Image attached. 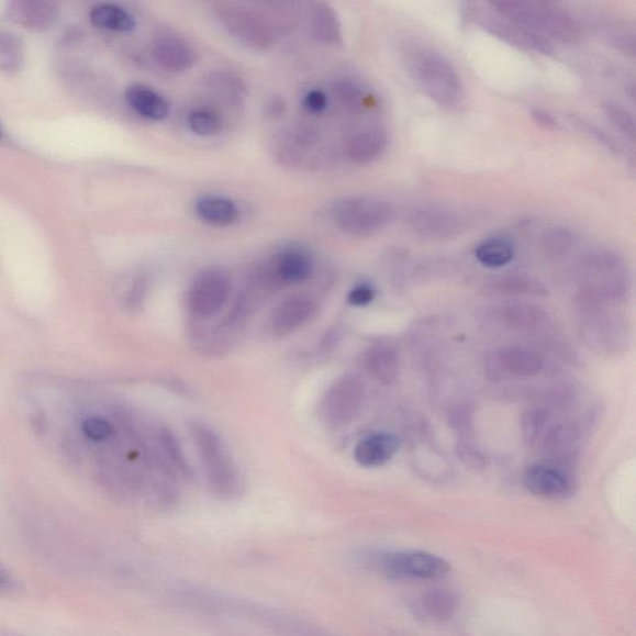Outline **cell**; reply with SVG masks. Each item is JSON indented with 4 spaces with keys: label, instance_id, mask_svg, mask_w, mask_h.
<instances>
[{
    "label": "cell",
    "instance_id": "obj_1",
    "mask_svg": "<svg viewBox=\"0 0 636 636\" xmlns=\"http://www.w3.org/2000/svg\"><path fill=\"white\" fill-rule=\"evenodd\" d=\"M403 63L426 98L445 110L462 107L464 82L457 68L442 53L425 44H408L403 47Z\"/></svg>",
    "mask_w": 636,
    "mask_h": 636
},
{
    "label": "cell",
    "instance_id": "obj_2",
    "mask_svg": "<svg viewBox=\"0 0 636 636\" xmlns=\"http://www.w3.org/2000/svg\"><path fill=\"white\" fill-rule=\"evenodd\" d=\"M577 300L620 306L628 300L632 277L623 256L607 248L587 252L578 264Z\"/></svg>",
    "mask_w": 636,
    "mask_h": 636
},
{
    "label": "cell",
    "instance_id": "obj_3",
    "mask_svg": "<svg viewBox=\"0 0 636 636\" xmlns=\"http://www.w3.org/2000/svg\"><path fill=\"white\" fill-rule=\"evenodd\" d=\"M489 7L496 14L546 40L553 37L559 43H574L582 34L572 14L555 3L506 0L489 3Z\"/></svg>",
    "mask_w": 636,
    "mask_h": 636
},
{
    "label": "cell",
    "instance_id": "obj_4",
    "mask_svg": "<svg viewBox=\"0 0 636 636\" xmlns=\"http://www.w3.org/2000/svg\"><path fill=\"white\" fill-rule=\"evenodd\" d=\"M581 324L579 335L594 353L615 356L625 353L631 344L628 320L618 306L577 302Z\"/></svg>",
    "mask_w": 636,
    "mask_h": 636
},
{
    "label": "cell",
    "instance_id": "obj_5",
    "mask_svg": "<svg viewBox=\"0 0 636 636\" xmlns=\"http://www.w3.org/2000/svg\"><path fill=\"white\" fill-rule=\"evenodd\" d=\"M326 213L337 230L356 237H368L381 232L394 217V209L388 202L360 196L337 199Z\"/></svg>",
    "mask_w": 636,
    "mask_h": 636
},
{
    "label": "cell",
    "instance_id": "obj_6",
    "mask_svg": "<svg viewBox=\"0 0 636 636\" xmlns=\"http://www.w3.org/2000/svg\"><path fill=\"white\" fill-rule=\"evenodd\" d=\"M191 433L209 486L222 496L236 495L242 490L241 475L221 436L203 423H193Z\"/></svg>",
    "mask_w": 636,
    "mask_h": 636
},
{
    "label": "cell",
    "instance_id": "obj_7",
    "mask_svg": "<svg viewBox=\"0 0 636 636\" xmlns=\"http://www.w3.org/2000/svg\"><path fill=\"white\" fill-rule=\"evenodd\" d=\"M366 387L358 376L346 375L332 384L322 398L320 416L326 428L338 432L356 421L362 410Z\"/></svg>",
    "mask_w": 636,
    "mask_h": 636
},
{
    "label": "cell",
    "instance_id": "obj_8",
    "mask_svg": "<svg viewBox=\"0 0 636 636\" xmlns=\"http://www.w3.org/2000/svg\"><path fill=\"white\" fill-rule=\"evenodd\" d=\"M379 571L398 581H433L449 573L450 566L439 556L422 550H401L378 557Z\"/></svg>",
    "mask_w": 636,
    "mask_h": 636
},
{
    "label": "cell",
    "instance_id": "obj_9",
    "mask_svg": "<svg viewBox=\"0 0 636 636\" xmlns=\"http://www.w3.org/2000/svg\"><path fill=\"white\" fill-rule=\"evenodd\" d=\"M232 293L230 274L212 268L198 274L187 293V306L197 319H211L220 313Z\"/></svg>",
    "mask_w": 636,
    "mask_h": 636
},
{
    "label": "cell",
    "instance_id": "obj_10",
    "mask_svg": "<svg viewBox=\"0 0 636 636\" xmlns=\"http://www.w3.org/2000/svg\"><path fill=\"white\" fill-rule=\"evenodd\" d=\"M468 12L471 21L482 27L483 31L502 42L517 47V49L539 55L554 53V45L546 37L529 32L493 11L488 12L477 4H471L468 8Z\"/></svg>",
    "mask_w": 636,
    "mask_h": 636
},
{
    "label": "cell",
    "instance_id": "obj_11",
    "mask_svg": "<svg viewBox=\"0 0 636 636\" xmlns=\"http://www.w3.org/2000/svg\"><path fill=\"white\" fill-rule=\"evenodd\" d=\"M406 223L415 236L432 242L453 239L468 230L467 217L440 205L415 208Z\"/></svg>",
    "mask_w": 636,
    "mask_h": 636
},
{
    "label": "cell",
    "instance_id": "obj_12",
    "mask_svg": "<svg viewBox=\"0 0 636 636\" xmlns=\"http://www.w3.org/2000/svg\"><path fill=\"white\" fill-rule=\"evenodd\" d=\"M487 373L491 381L507 378L535 377L545 368V357L537 350L522 346L501 347L487 356Z\"/></svg>",
    "mask_w": 636,
    "mask_h": 636
},
{
    "label": "cell",
    "instance_id": "obj_13",
    "mask_svg": "<svg viewBox=\"0 0 636 636\" xmlns=\"http://www.w3.org/2000/svg\"><path fill=\"white\" fill-rule=\"evenodd\" d=\"M522 436L531 448L557 451L572 442V431L559 424L553 414L540 408L528 410L522 415Z\"/></svg>",
    "mask_w": 636,
    "mask_h": 636
},
{
    "label": "cell",
    "instance_id": "obj_14",
    "mask_svg": "<svg viewBox=\"0 0 636 636\" xmlns=\"http://www.w3.org/2000/svg\"><path fill=\"white\" fill-rule=\"evenodd\" d=\"M221 22L235 40L253 47L267 49L274 41L270 26L258 13L239 5H223Z\"/></svg>",
    "mask_w": 636,
    "mask_h": 636
},
{
    "label": "cell",
    "instance_id": "obj_15",
    "mask_svg": "<svg viewBox=\"0 0 636 636\" xmlns=\"http://www.w3.org/2000/svg\"><path fill=\"white\" fill-rule=\"evenodd\" d=\"M524 486L533 495L561 501L574 493V482L569 473L553 464H537L526 470Z\"/></svg>",
    "mask_w": 636,
    "mask_h": 636
},
{
    "label": "cell",
    "instance_id": "obj_16",
    "mask_svg": "<svg viewBox=\"0 0 636 636\" xmlns=\"http://www.w3.org/2000/svg\"><path fill=\"white\" fill-rule=\"evenodd\" d=\"M268 269V281L298 284L312 277L313 260L305 249L288 246L272 256Z\"/></svg>",
    "mask_w": 636,
    "mask_h": 636
},
{
    "label": "cell",
    "instance_id": "obj_17",
    "mask_svg": "<svg viewBox=\"0 0 636 636\" xmlns=\"http://www.w3.org/2000/svg\"><path fill=\"white\" fill-rule=\"evenodd\" d=\"M388 147L383 127L368 126L357 130L346 142V157L350 164L368 165L382 157Z\"/></svg>",
    "mask_w": 636,
    "mask_h": 636
},
{
    "label": "cell",
    "instance_id": "obj_18",
    "mask_svg": "<svg viewBox=\"0 0 636 636\" xmlns=\"http://www.w3.org/2000/svg\"><path fill=\"white\" fill-rule=\"evenodd\" d=\"M152 55L160 68L169 72H183L192 68L196 53L191 44L177 35H163L152 44Z\"/></svg>",
    "mask_w": 636,
    "mask_h": 636
},
{
    "label": "cell",
    "instance_id": "obj_19",
    "mask_svg": "<svg viewBox=\"0 0 636 636\" xmlns=\"http://www.w3.org/2000/svg\"><path fill=\"white\" fill-rule=\"evenodd\" d=\"M401 448V440L394 434L376 433L366 436L355 448L354 457L360 467L381 468L391 461Z\"/></svg>",
    "mask_w": 636,
    "mask_h": 636
},
{
    "label": "cell",
    "instance_id": "obj_20",
    "mask_svg": "<svg viewBox=\"0 0 636 636\" xmlns=\"http://www.w3.org/2000/svg\"><path fill=\"white\" fill-rule=\"evenodd\" d=\"M316 311V303L303 295L288 298L279 303L271 316L275 334L289 335L305 325Z\"/></svg>",
    "mask_w": 636,
    "mask_h": 636
},
{
    "label": "cell",
    "instance_id": "obj_21",
    "mask_svg": "<svg viewBox=\"0 0 636 636\" xmlns=\"http://www.w3.org/2000/svg\"><path fill=\"white\" fill-rule=\"evenodd\" d=\"M198 220L214 227H230L241 220V209L231 198L217 194L199 197L194 203Z\"/></svg>",
    "mask_w": 636,
    "mask_h": 636
},
{
    "label": "cell",
    "instance_id": "obj_22",
    "mask_svg": "<svg viewBox=\"0 0 636 636\" xmlns=\"http://www.w3.org/2000/svg\"><path fill=\"white\" fill-rule=\"evenodd\" d=\"M365 368L378 383L387 387L400 381L401 359L397 349L388 345L370 347L365 355Z\"/></svg>",
    "mask_w": 636,
    "mask_h": 636
},
{
    "label": "cell",
    "instance_id": "obj_23",
    "mask_svg": "<svg viewBox=\"0 0 636 636\" xmlns=\"http://www.w3.org/2000/svg\"><path fill=\"white\" fill-rule=\"evenodd\" d=\"M488 295L502 298H544L548 290L543 282L524 274H512L487 283Z\"/></svg>",
    "mask_w": 636,
    "mask_h": 636
},
{
    "label": "cell",
    "instance_id": "obj_24",
    "mask_svg": "<svg viewBox=\"0 0 636 636\" xmlns=\"http://www.w3.org/2000/svg\"><path fill=\"white\" fill-rule=\"evenodd\" d=\"M8 14L15 23L27 30L45 31L54 24L58 16V8L49 2L16 0V2L9 3Z\"/></svg>",
    "mask_w": 636,
    "mask_h": 636
},
{
    "label": "cell",
    "instance_id": "obj_25",
    "mask_svg": "<svg viewBox=\"0 0 636 636\" xmlns=\"http://www.w3.org/2000/svg\"><path fill=\"white\" fill-rule=\"evenodd\" d=\"M129 107L138 116L149 121H165L170 113L169 102L156 90L145 87V85H132L125 93Z\"/></svg>",
    "mask_w": 636,
    "mask_h": 636
},
{
    "label": "cell",
    "instance_id": "obj_26",
    "mask_svg": "<svg viewBox=\"0 0 636 636\" xmlns=\"http://www.w3.org/2000/svg\"><path fill=\"white\" fill-rule=\"evenodd\" d=\"M503 325L512 330L536 331L548 325V312L531 303L507 302L498 310Z\"/></svg>",
    "mask_w": 636,
    "mask_h": 636
},
{
    "label": "cell",
    "instance_id": "obj_27",
    "mask_svg": "<svg viewBox=\"0 0 636 636\" xmlns=\"http://www.w3.org/2000/svg\"><path fill=\"white\" fill-rule=\"evenodd\" d=\"M515 245L506 236H490L475 248V258L490 269L506 267L515 258Z\"/></svg>",
    "mask_w": 636,
    "mask_h": 636
},
{
    "label": "cell",
    "instance_id": "obj_28",
    "mask_svg": "<svg viewBox=\"0 0 636 636\" xmlns=\"http://www.w3.org/2000/svg\"><path fill=\"white\" fill-rule=\"evenodd\" d=\"M90 21L99 30L108 32L130 33L136 27L135 18L125 8L111 3L94 5L90 12Z\"/></svg>",
    "mask_w": 636,
    "mask_h": 636
},
{
    "label": "cell",
    "instance_id": "obj_29",
    "mask_svg": "<svg viewBox=\"0 0 636 636\" xmlns=\"http://www.w3.org/2000/svg\"><path fill=\"white\" fill-rule=\"evenodd\" d=\"M311 31L316 40L324 44H337L341 42L339 19L330 5L316 4L310 15Z\"/></svg>",
    "mask_w": 636,
    "mask_h": 636
},
{
    "label": "cell",
    "instance_id": "obj_30",
    "mask_svg": "<svg viewBox=\"0 0 636 636\" xmlns=\"http://www.w3.org/2000/svg\"><path fill=\"white\" fill-rule=\"evenodd\" d=\"M577 241L576 232L569 230V227H550V230L546 231L543 237H540V252H543L548 259H562L574 248Z\"/></svg>",
    "mask_w": 636,
    "mask_h": 636
},
{
    "label": "cell",
    "instance_id": "obj_31",
    "mask_svg": "<svg viewBox=\"0 0 636 636\" xmlns=\"http://www.w3.org/2000/svg\"><path fill=\"white\" fill-rule=\"evenodd\" d=\"M188 129L199 137H213L223 129V121L216 111L209 108L194 109L187 119Z\"/></svg>",
    "mask_w": 636,
    "mask_h": 636
},
{
    "label": "cell",
    "instance_id": "obj_32",
    "mask_svg": "<svg viewBox=\"0 0 636 636\" xmlns=\"http://www.w3.org/2000/svg\"><path fill=\"white\" fill-rule=\"evenodd\" d=\"M24 59L23 45L18 37L0 31V71L13 74L22 68Z\"/></svg>",
    "mask_w": 636,
    "mask_h": 636
},
{
    "label": "cell",
    "instance_id": "obj_33",
    "mask_svg": "<svg viewBox=\"0 0 636 636\" xmlns=\"http://www.w3.org/2000/svg\"><path fill=\"white\" fill-rule=\"evenodd\" d=\"M605 116L612 125L622 132L625 137L634 141L636 136L635 118L633 113L615 101H605L603 104Z\"/></svg>",
    "mask_w": 636,
    "mask_h": 636
},
{
    "label": "cell",
    "instance_id": "obj_34",
    "mask_svg": "<svg viewBox=\"0 0 636 636\" xmlns=\"http://www.w3.org/2000/svg\"><path fill=\"white\" fill-rule=\"evenodd\" d=\"M455 607H457V600L448 592L426 594L421 603L423 614L433 620L446 618Z\"/></svg>",
    "mask_w": 636,
    "mask_h": 636
},
{
    "label": "cell",
    "instance_id": "obj_35",
    "mask_svg": "<svg viewBox=\"0 0 636 636\" xmlns=\"http://www.w3.org/2000/svg\"><path fill=\"white\" fill-rule=\"evenodd\" d=\"M160 445H163V450L169 461L170 465L183 477H189L191 475V468H189L188 462L186 461L185 455L182 449H180V445L178 444L176 436L168 432L163 431L160 433Z\"/></svg>",
    "mask_w": 636,
    "mask_h": 636
},
{
    "label": "cell",
    "instance_id": "obj_36",
    "mask_svg": "<svg viewBox=\"0 0 636 636\" xmlns=\"http://www.w3.org/2000/svg\"><path fill=\"white\" fill-rule=\"evenodd\" d=\"M339 98L345 101L347 107L354 110H365L369 104H373L375 100L369 97L364 88H360L356 82H345L338 88Z\"/></svg>",
    "mask_w": 636,
    "mask_h": 636
},
{
    "label": "cell",
    "instance_id": "obj_37",
    "mask_svg": "<svg viewBox=\"0 0 636 636\" xmlns=\"http://www.w3.org/2000/svg\"><path fill=\"white\" fill-rule=\"evenodd\" d=\"M571 122L578 129L584 132L585 135L592 137L598 144H601L605 148L614 152V154L620 155L622 149L616 141L606 134L602 129L593 125V123L587 122L577 116L571 118Z\"/></svg>",
    "mask_w": 636,
    "mask_h": 636
},
{
    "label": "cell",
    "instance_id": "obj_38",
    "mask_svg": "<svg viewBox=\"0 0 636 636\" xmlns=\"http://www.w3.org/2000/svg\"><path fill=\"white\" fill-rule=\"evenodd\" d=\"M82 432L91 442L103 443L108 442L112 434V425L99 416H91L82 423Z\"/></svg>",
    "mask_w": 636,
    "mask_h": 636
},
{
    "label": "cell",
    "instance_id": "obj_39",
    "mask_svg": "<svg viewBox=\"0 0 636 636\" xmlns=\"http://www.w3.org/2000/svg\"><path fill=\"white\" fill-rule=\"evenodd\" d=\"M376 298V290L372 284L368 282L357 283L356 287L348 292V303L355 308H366L373 302Z\"/></svg>",
    "mask_w": 636,
    "mask_h": 636
},
{
    "label": "cell",
    "instance_id": "obj_40",
    "mask_svg": "<svg viewBox=\"0 0 636 636\" xmlns=\"http://www.w3.org/2000/svg\"><path fill=\"white\" fill-rule=\"evenodd\" d=\"M302 104L311 115H322L328 108V98L326 92L312 89L303 97Z\"/></svg>",
    "mask_w": 636,
    "mask_h": 636
},
{
    "label": "cell",
    "instance_id": "obj_41",
    "mask_svg": "<svg viewBox=\"0 0 636 636\" xmlns=\"http://www.w3.org/2000/svg\"><path fill=\"white\" fill-rule=\"evenodd\" d=\"M458 455L464 464H467L468 467L475 470H481L486 467V458H483L482 454L478 449H475L469 443H462L458 446Z\"/></svg>",
    "mask_w": 636,
    "mask_h": 636
},
{
    "label": "cell",
    "instance_id": "obj_42",
    "mask_svg": "<svg viewBox=\"0 0 636 636\" xmlns=\"http://www.w3.org/2000/svg\"><path fill=\"white\" fill-rule=\"evenodd\" d=\"M531 119L538 125L548 131H557L561 129L558 120L549 111L540 108L531 109Z\"/></svg>",
    "mask_w": 636,
    "mask_h": 636
},
{
    "label": "cell",
    "instance_id": "obj_43",
    "mask_svg": "<svg viewBox=\"0 0 636 636\" xmlns=\"http://www.w3.org/2000/svg\"><path fill=\"white\" fill-rule=\"evenodd\" d=\"M287 111V102L281 98H272L267 103V112L270 116L277 118Z\"/></svg>",
    "mask_w": 636,
    "mask_h": 636
},
{
    "label": "cell",
    "instance_id": "obj_44",
    "mask_svg": "<svg viewBox=\"0 0 636 636\" xmlns=\"http://www.w3.org/2000/svg\"><path fill=\"white\" fill-rule=\"evenodd\" d=\"M7 585H9V578L3 571H0V588H4Z\"/></svg>",
    "mask_w": 636,
    "mask_h": 636
},
{
    "label": "cell",
    "instance_id": "obj_45",
    "mask_svg": "<svg viewBox=\"0 0 636 636\" xmlns=\"http://www.w3.org/2000/svg\"><path fill=\"white\" fill-rule=\"evenodd\" d=\"M4 136V129L2 126V123H0V140H2Z\"/></svg>",
    "mask_w": 636,
    "mask_h": 636
}]
</instances>
